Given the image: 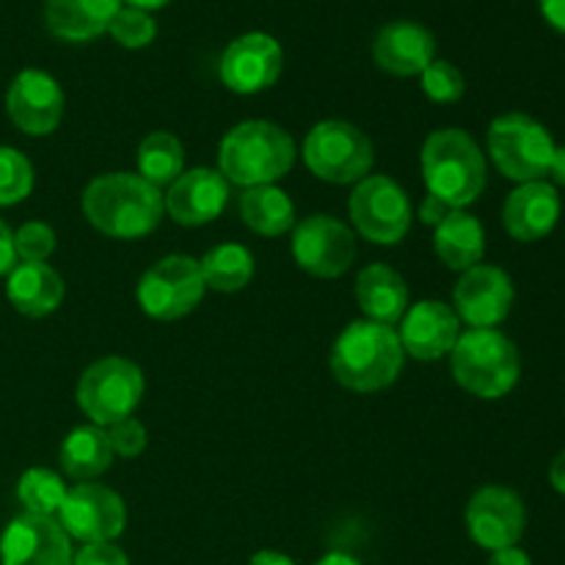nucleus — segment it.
I'll use <instances>...</instances> for the list:
<instances>
[{
  "mask_svg": "<svg viewBox=\"0 0 565 565\" xmlns=\"http://www.w3.org/2000/svg\"><path fill=\"white\" fill-rule=\"evenodd\" d=\"M315 565H362V563H359L356 557L345 555V552H331V555L320 557V561Z\"/></svg>",
  "mask_w": 565,
  "mask_h": 565,
  "instance_id": "44",
  "label": "nucleus"
},
{
  "mask_svg": "<svg viewBox=\"0 0 565 565\" xmlns=\"http://www.w3.org/2000/svg\"><path fill=\"white\" fill-rule=\"evenodd\" d=\"M541 17L555 28L557 33H565V0H539Z\"/></svg>",
  "mask_w": 565,
  "mask_h": 565,
  "instance_id": "39",
  "label": "nucleus"
},
{
  "mask_svg": "<svg viewBox=\"0 0 565 565\" xmlns=\"http://www.w3.org/2000/svg\"><path fill=\"white\" fill-rule=\"evenodd\" d=\"M55 252L53 226L42 221H28L14 232V254L20 263H44Z\"/></svg>",
  "mask_w": 565,
  "mask_h": 565,
  "instance_id": "34",
  "label": "nucleus"
},
{
  "mask_svg": "<svg viewBox=\"0 0 565 565\" xmlns=\"http://www.w3.org/2000/svg\"><path fill=\"white\" fill-rule=\"evenodd\" d=\"M513 281L497 265H475L463 270L452 290V309L458 320L469 323L472 329H494L511 315L513 307Z\"/></svg>",
  "mask_w": 565,
  "mask_h": 565,
  "instance_id": "15",
  "label": "nucleus"
},
{
  "mask_svg": "<svg viewBox=\"0 0 565 565\" xmlns=\"http://www.w3.org/2000/svg\"><path fill=\"white\" fill-rule=\"evenodd\" d=\"M452 207H447L445 202H441V199H436V196H425L423 199V204H419V221H423V224H428V226H439L441 221L447 218V213H450Z\"/></svg>",
  "mask_w": 565,
  "mask_h": 565,
  "instance_id": "38",
  "label": "nucleus"
},
{
  "mask_svg": "<svg viewBox=\"0 0 565 565\" xmlns=\"http://www.w3.org/2000/svg\"><path fill=\"white\" fill-rule=\"evenodd\" d=\"M353 226L364 241L375 246H395L412 230V202L395 180L384 174H370L356 182L348 202Z\"/></svg>",
  "mask_w": 565,
  "mask_h": 565,
  "instance_id": "10",
  "label": "nucleus"
},
{
  "mask_svg": "<svg viewBox=\"0 0 565 565\" xmlns=\"http://www.w3.org/2000/svg\"><path fill=\"white\" fill-rule=\"evenodd\" d=\"M419 77H423V92L430 103H458L467 92L461 70L450 61L434 58Z\"/></svg>",
  "mask_w": 565,
  "mask_h": 565,
  "instance_id": "33",
  "label": "nucleus"
},
{
  "mask_svg": "<svg viewBox=\"0 0 565 565\" xmlns=\"http://www.w3.org/2000/svg\"><path fill=\"white\" fill-rule=\"evenodd\" d=\"M248 565H296V563H292L287 555H281V552L263 550V552H257V555L252 557V563H248Z\"/></svg>",
  "mask_w": 565,
  "mask_h": 565,
  "instance_id": "42",
  "label": "nucleus"
},
{
  "mask_svg": "<svg viewBox=\"0 0 565 565\" xmlns=\"http://www.w3.org/2000/svg\"><path fill=\"white\" fill-rule=\"evenodd\" d=\"M6 114L25 136H50L64 119V88L42 70H22L6 92Z\"/></svg>",
  "mask_w": 565,
  "mask_h": 565,
  "instance_id": "17",
  "label": "nucleus"
},
{
  "mask_svg": "<svg viewBox=\"0 0 565 565\" xmlns=\"http://www.w3.org/2000/svg\"><path fill=\"white\" fill-rule=\"evenodd\" d=\"M524 527H527V511L516 491L505 486H486L469 500L467 530L480 550H511L524 535Z\"/></svg>",
  "mask_w": 565,
  "mask_h": 565,
  "instance_id": "13",
  "label": "nucleus"
},
{
  "mask_svg": "<svg viewBox=\"0 0 565 565\" xmlns=\"http://www.w3.org/2000/svg\"><path fill=\"white\" fill-rule=\"evenodd\" d=\"M72 565H130V561L114 541H108V544H83V550L72 557Z\"/></svg>",
  "mask_w": 565,
  "mask_h": 565,
  "instance_id": "36",
  "label": "nucleus"
},
{
  "mask_svg": "<svg viewBox=\"0 0 565 565\" xmlns=\"http://www.w3.org/2000/svg\"><path fill=\"white\" fill-rule=\"evenodd\" d=\"M66 486L61 480V475H55L53 469L33 467L17 483V500L25 508V513L33 516H55L58 508L64 505Z\"/></svg>",
  "mask_w": 565,
  "mask_h": 565,
  "instance_id": "30",
  "label": "nucleus"
},
{
  "mask_svg": "<svg viewBox=\"0 0 565 565\" xmlns=\"http://www.w3.org/2000/svg\"><path fill=\"white\" fill-rule=\"evenodd\" d=\"M202 279L215 292H237L254 279V257L241 243H221L210 248L202 259Z\"/></svg>",
  "mask_w": 565,
  "mask_h": 565,
  "instance_id": "28",
  "label": "nucleus"
},
{
  "mask_svg": "<svg viewBox=\"0 0 565 565\" xmlns=\"http://www.w3.org/2000/svg\"><path fill=\"white\" fill-rule=\"evenodd\" d=\"M108 441H110V450H114V456L136 458L147 450L149 436H147V428H143V423H138L136 417H127V419H119V423L110 425Z\"/></svg>",
  "mask_w": 565,
  "mask_h": 565,
  "instance_id": "35",
  "label": "nucleus"
},
{
  "mask_svg": "<svg viewBox=\"0 0 565 565\" xmlns=\"http://www.w3.org/2000/svg\"><path fill=\"white\" fill-rule=\"evenodd\" d=\"M450 370L463 392L480 401H500L519 384L522 359L502 331L469 329L450 351Z\"/></svg>",
  "mask_w": 565,
  "mask_h": 565,
  "instance_id": "5",
  "label": "nucleus"
},
{
  "mask_svg": "<svg viewBox=\"0 0 565 565\" xmlns=\"http://www.w3.org/2000/svg\"><path fill=\"white\" fill-rule=\"evenodd\" d=\"M423 177L430 196L447 207L463 210L478 202L486 188V158L461 127L430 132L423 147Z\"/></svg>",
  "mask_w": 565,
  "mask_h": 565,
  "instance_id": "4",
  "label": "nucleus"
},
{
  "mask_svg": "<svg viewBox=\"0 0 565 565\" xmlns=\"http://www.w3.org/2000/svg\"><path fill=\"white\" fill-rule=\"evenodd\" d=\"M33 191L31 160L14 147H0V207L25 202Z\"/></svg>",
  "mask_w": 565,
  "mask_h": 565,
  "instance_id": "31",
  "label": "nucleus"
},
{
  "mask_svg": "<svg viewBox=\"0 0 565 565\" xmlns=\"http://www.w3.org/2000/svg\"><path fill=\"white\" fill-rule=\"evenodd\" d=\"M119 9L121 0H47L44 22L55 39L92 42L108 31Z\"/></svg>",
  "mask_w": 565,
  "mask_h": 565,
  "instance_id": "22",
  "label": "nucleus"
},
{
  "mask_svg": "<svg viewBox=\"0 0 565 565\" xmlns=\"http://www.w3.org/2000/svg\"><path fill=\"white\" fill-rule=\"evenodd\" d=\"M130 9H141V11H154V9H163V6H169L171 0H125Z\"/></svg>",
  "mask_w": 565,
  "mask_h": 565,
  "instance_id": "45",
  "label": "nucleus"
},
{
  "mask_svg": "<svg viewBox=\"0 0 565 565\" xmlns=\"http://www.w3.org/2000/svg\"><path fill=\"white\" fill-rule=\"evenodd\" d=\"M6 296L25 318H47L64 301V279L47 263H20L6 279Z\"/></svg>",
  "mask_w": 565,
  "mask_h": 565,
  "instance_id": "23",
  "label": "nucleus"
},
{
  "mask_svg": "<svg viewBox=\"0 0 565 565\" xmlns=\"http://www.w3.org/2000/svg\"><path fill=\"white\" fill-rule=\"evenodd\" d=\"M185 171V149L171 132H149L138 147V177L154 188H169Z\"/></svg>",
  "mask_w": 565,
  "mask_h": 565,
  "instance_id": "29",
  "label": "nucleus"
},
{
  "mask_svg": "<svg viewBox=\"0 0 565 565\" xmlns=\"http://www.w3.org/2000/svg\"><path fill=\"white\" fill-rule=\"evenodd\" d=\"M108 33L121 44V47L141 50L147 47V44H152L154 36H158V22L152 20L149 11L121 6V9L116 11L114 20H110Z\"/></svg>",
  "mask_w": 565,
  "mask_h": 565,
  "instance_id": "32",
  "label": "nucleus"
},
{
  "mask_svg": "<svg viewBox=\"0 0 565 565\" xmlns=\"http://www.w3.org/2000/svg\"><path fill=\"white\" fill-rule=\"evenodd\" d=\"M489 565H533L527 552H522L519 546H511V550H500L491 552Z\"/></svg>",
  "mask_w": 565,
  "mask_h": 565,
  "instance_id": "40",
  "label": "nucleus"
},
{
  "mask_svg": "<svg viewBox=\"0 0 565 565\" xmlns=\"http://www.w3.org/2000/svg\"><path fill=\"white\" fill-rule=\"evenodd\" d=\"M561 218V196L550 182H522L502 207V224L519 243L544 241Z\"/></svg>",
  "mask_w": 565,
  "mask_h": 565,
  "instance_id": "20",
  "label": "nucleus"
},
{
  "mask_svg": "<svg viewBox=\"0 0 565 565\" xmlns=\"http://www.w3.org/2000/svg\"><path fill=\"white\" fill-rule=\"evenodd\" d=\"M434 248L436 257L450 270L475 268L483 263L486 254V232L483 224L467 210H450L439 226H434Z\"/></svg>",
  "mask_w": 565,
  "mask_h": 565,
  "instance_id": "25",
  "label": "nucleus"
},
{
  "mask_svg": "<svg viewBox=\"0 0 565 565\" xmlns=\"http://www.w3.org/2000/svg\"><path fill=\"white\" fill-rule=\"evenodd\" d=\"M58 524L81 544H108L125 533L127 505L108 486L77 483L58 508Z\"/></svg>",
  "mask_w": 565,
  "mask_h": 565,
  "instance_id": "11",
  "label": "nucleus"
},
{
  "mask_svg": "<svg viewBox=\"0 0 565 565\" xmlns=\"http://www.w3.org/2000/svg\"><path fill=\"white\" fill-rule=\"evenodd\" d=\"M550 483H552V489L557 491V494L565 497V450L561 452V456L555 458V461H552V467H550Z\"/></svg>",
  "mask_w": 565,
  "mask_h": 565,
  "instance_id": "41",
  "label": "nucleus"
},
{
  "mask_svg": "<svg viewBox=\"0 0 565 565\" xmlns=\"http://www.w3.org/2000/svg\"><path fill=\"white\" fill-rule=\"evenodd\" d=\"M83 215L94 230L116 241H138L158 230L166 204L160 188L127 171L94 177L83 191Z\"/></svg>",
  "mask_w": 565,
  "mask_h": 565,
  "instance_id": "1",
  "label": "nucleus"
},
{
  "mask_svg": "<svg viewBox=\"0 0 565 565\" xmlns=\"http://www.w3.org/2000/svg\"><path fill=\"white\" fill-rule=\"evenodd\" d=\"M292 257L318 279H340L356 259V237L334 215L315 213L292 230Z\"/></svg>",
  "mask_w": 565,
  "mask_h": 565,
  "instance_id": "12",
  "label": "nucleus"
},
{
  "mask_svg": "<svg viewBox=\"0 0 565 565\" xmlns=\"http://www.w3.org/2000/svg\"><path fill=\"white\" fill-rule=\"evenodd\" d=\"M375 149L373 141L351 121H318L303 138V163L318 180L334 185H353L370 177Z\"/></svg>",
  "mask_w": 565,
  "mask_h": 565,
  "instance_id": "6",
  "label": "nucleus"
},
{
  "mask_svg": "<svg viewBox=\"0 0 565 565\" xmlns=\"http://www.w3.org/2000/svg\"><path fill=\"white\" fill-rule=\"evenodd\" d=\"M401 345L408 356L419 362H436L441 356H450L461 337V320L456 309L441 301H419L406 309L401 320Z\"/></svg>",
  "mask_w": 565,
  "mask_h": 565,
  "instance_id": "19",
  "label": "nucleus"
},
{
  "mask_svg": "<svg viewBox=\"0 0 565 565\" xmlns=\"http://www.w3.org/2000/svg\"><path fill=\"white\" fill-rule=\"evenodd\" d=\"M296 163V141L285 127L265 119H248L232 127L218 149V171L230 185H274L290 174Z\"/></svg>",
  "mask_w": 565,
  "mask_h": 565,
  "instance_id": "3",
  "label": "nucleus"
},
{
  "mask_svg": "<svg viewBox=\"0 0 565 565\" xmlns=\"http://www.w3.org/2000/svg\"><path fill=\"white\" fill-rule=\"evenodd\" d=\"M70 535L55 516L22 513L0 535V565H72Z\"/></svg>",
  "mask_w": 565,
  "mask_h": 565,
  "instance_id": "16",
  "label": "nucleus"
},
{
  "mask_svg": "<svg viewBox=\"0 0 565 565\" xmlns=\"http://www.w3.org/2000/svg\"><path fill=\"white\" fill-rule=\"evenodd\" d=\"M557 143L550 130L527 114H502L489 127V154L513 182H539L550 174Z\"/></svg>",
  "mask_w": 565,
  "mask_h": 565,
  "instance_id": "7",
  "label": "nucleus"
},
{
  "mask_svg": "<svg viewBox=\"0 0 565 565\" xmlns=\"http://www.w3.org/2000/svg\"><path fill=\"white\" fill-rule=\"evenodd\" d=\"M550 177L557 182V185L565 188V143L555 149V158H552V166H550Z\"/></svg>",
  "mask_w": 565,
  "mask_h": 565,
  "instance_id": "43",
  "label": "nucleus"
},
{
  "mask_svg": "<svg viewBox=\"0 0 565 565\" xmlns=\"http://www.w3.org/2000/svg\"><path fill=\"white\" fill-rule=\"evenodd\" d=\"M285 66L281 44L270 33L252 31L230 42L221 55V81L235 94H259L274 86Z\"/></svg>",
  "mask_w": 565,
  "mask_h": 565,
  "instance_id": "14",
  "label": "nucleus"
},
{
  "mask_svg": "<svg viewBox=\"0 0 565 565\" xmlns=\"http://www.w3.org/2000/svg\"><path fill=\"white\" fill-rule=\"evenodd\" d=\"M204 285L199 259L188 254H169L158 259L138 281V307L154 320H180L202 303Z\"/></svg>",
  "mask_w": 565,
  "mask_h": 565,
  "instance_id": "9",
  "label": "nucleus"
},
{
  "mask_svg": "<svg viewBox=\"0 0 565 565\" xmlns=\"http://www.w3.org/2000/svg\"><path fill=\"white\" fill-rule=\"evenodd\" d=\"M373 58L381 70L395 77L423 75L425 66L436 58V39L419 22H390L375 36Z\"/></svg>",
  "mask_w": 565,
  "mask_h": 565,
  "instance_id": "21",
  "label": "nucleus"
},
{
  "mask_svg": "<svg viewBox=\"0 0 565 565\" xmlns=\"http://www.w3.org/2000/svg\"><path fill=\"white\" fill-rule=\"evenodd\" d=\"M17 265V254H14V232L9 230L3 218H0V276L11 274V268Z\"/></svg>",
  "mask_w": 565,
  "mask_h": 565,
  "instance_id": "37",
  "label": "nucleus"
},
{
  "mask_svg": "<svg viewBox=\"0 0 565 565\" xmlns=\"http://www.w3.org/2000/svg\"><path fill=\"white\" fill-rule=\"evenodd\" d=\"M230 202V182L218 169H188L163 193L166 213L180 226H204L218 218Z\"/></svg>",
  "mask_w": 565,
  "mask_h": 565,
  "instance_id": "18",
  "label": "nucleus"
},
{
  "mask_svg": "<svg viewBox=\"0 0 565 565\" xmlns=\"http://www.w3.org/2000/svg\"><path fill=\"white\" fill-rule=\"evenodd\" d=\"M58 461L66 478L77 480V483L97 480L114 463L108 430L99 428V425H81V428H75L61 441Z\"/></svg>",
  "mask_w": 565,
  "mask_h": 565,
  "instance_id": "26",
  "label": "nucleus"
},
{
  "mask_svg": "<svg viewBox=\"0 0 565 565\" xmlns=\"http://www.w3.org/2000/svg\"><path fill=\"white\" fill-rule=\"evenodd\" d=\"M241 218L263 237H279L296 226V204L281 188H246L241 196Z\"/></svg>",
  "mask_w": 565,
  "mask_h": 565,
  "instance_id": "27",
  "label": "nucleus"
},
{
  "mask_svg": "<svg viewBox=\"0 0 565 565\" xmlns=\"http://www.w3.org/2000/svg\"><path fill=\"white\" fill-rule=\"evenodd\" d=\"M356 301L364 320L395 326L408 309V285L390 265H367L356 279Z\"/></svg>",
  "mask_w": 565,
  "mask_h": 565,
  "instance_id": "24",
  "label": "nucleus"
},
{
  "mask_svg": "<svg viewBox=\"0 0 565 565\" xmlns=\"http://www.w3.org/2000/svg\"><path fill=\"white\" fill-rule=\"evenodd\" d=\"M329 362L331 373L345 390L373 395L395 384L406 362V351L392 326L353 320L337 337Z\"/></svg>",
  "mask_w": 565,
  "mask_h": 565,
  "instance_id": "2",
  "label": "nucleus"
},
{
  "mask_svg": "<svg viewBox=\"0 0 565 565\" xmlns=\"http://www.w3.org/2000/svg\"><path fill=\"white\" fill-rule=\"evenodd\" d=\"M77 406L99 428L132 417L143 397V373L125 356H105L83 370L77 381Z\"/></svg>",
  "mask_w": 565,
  "mask_h": 565,
  "instance_id": "8",
  "label": "nucleus"
}]
</instances>
